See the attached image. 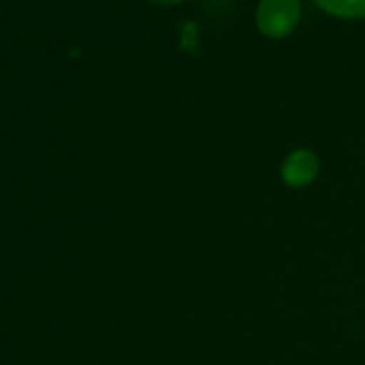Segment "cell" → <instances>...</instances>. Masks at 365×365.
Returning a JSON list of instances; mask_svg holds the SVG:
<instances>
[{
    "mask_svg": "<svg viewBox=\"0 0 365 365\" xmlns=\"http://www.w3.org/2000/svg\"><path fill=\"white\" fill-rule=\"evenodd\" d=\"M301 18L299 0H260L256 11V24L262 35L282 39L290 35Z\"/></svg>",
    "mask_w": 365,
    "mask_h": 365,
    "instance_id": "1",
    "label": "cell"
},
{
    "mask_svg": "<svg viewBox=\"0 0 365 365\" xmlns=\"http://www.w3.org/2000/svg\"><path fill=\"white\" fill-rule=\"evenodd\" d=\"M318 172V161L312 153L307 150H297L288 157V161L284 163V178L288 185L292 187H303L307 182L314 180Z\"/></svg>",
    "mask_w": 365,
    "mask_h": 365,
    "instance_id": "2",
    "label": "cell"
},
{
    "mask_svg": "<svg viewBox=\"0 0 365 365\" xmlns=\"http://www.w3.org/2000/svg\"><path fill=\"white\" fill-rule=\"evenodd\" d=\"M314 3L337 18L346 20H361L365 18V0H314Z\"/></svg>",
    "mask_w": 365,
    "mask_h": 365,
    "instance_id": "3",
    "label": "cell"
},
{
    "mask_svg": "<svg viewBox=\"0 0 365 365\" xmlns=\"http://www.w3.org/2000/svg\"><path fill=\"white\" fill-rule=\"evenodd\" d=\"M153 3H163V5H170V3H180V0H153Z\"/></svg>",
    "mask_w": 365,
    "mask_h": 365,
    "instance_id": "4",
    "label": "cell"
}]
</instances>
